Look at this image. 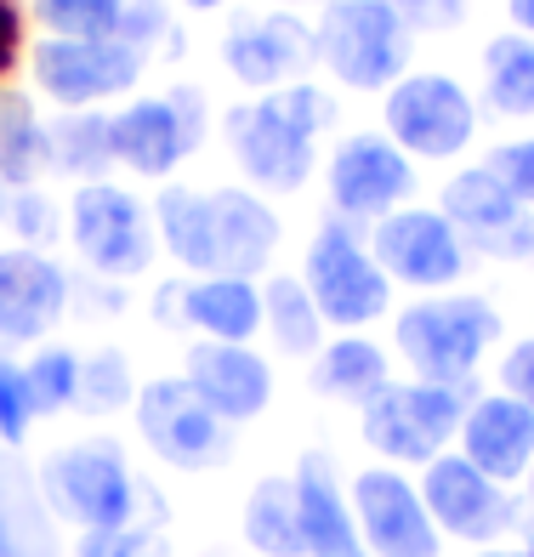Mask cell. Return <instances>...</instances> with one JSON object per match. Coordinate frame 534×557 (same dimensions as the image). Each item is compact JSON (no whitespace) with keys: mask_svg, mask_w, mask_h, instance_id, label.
<instances>
[{"mask_svg":"<svg viewBox=\"0 0 534 557\" xmlns=\"http://www.w3.org/2000/svg\"><path fill=\"white\" fill-rule=\"evenodd\" d=\"M148 211H154L165 257L188 278H262L278 257V239H285V222L257 188H160Z\"/></svg>","mask_w":534,"mask_h":557,"instance_id":"1","label":"cell"},{"mask_svg":"<svg viewBox=\"0 0 534 557\" xmlns=\"http://www.w3.org/2000/svg\"><path fill=\"white\" fill-rule=\"evenodd\" d=\"M330 120H336L330 91L296 81L250 97V103H234L222 114V137L245 171V188L268 199V194H296L313 176V143Z\"/></svg>","mask_w":534,"mask_h":557,"instance_id":"2","label":"cell"},{"mask_svg":"<svg viewBox=\"0 0 534 557\" xmlns=\"http://www.w3.org/2000/svg\"><path fill=\"white\" fill-rule=\"evenodd\" d=\"M500 342V313L483 296H421L393 319V347L403 352L415 382L438 387H472L489 347Z\"/></svg>","mask_w":534,"mask_h":557,"instance_id":"3","label":"cell"},{"mask_svg":"<svg viewBox=\"0 0 534 557\" xmlns=\"http://www.w3.org/2000/svg\"><path fill=\"white\" fill-rule=\"evenodd\" d=\"M40 490L52 500V512L74 523L80 535L86 529L137 523V506H154V490L132 472L114 438H80V444L52 449L40 461Z\"/></svg>","mask_w":534,"mask_h":557,"instance_id":"4","label":"cell"},{"mask_svg":"<svg viewBox=\"0 0 534 557\" xmlns=\"http://www.w3.org/2000/svg\"><path fill=\"white\" fill-rule=\"evenodd\" d=\"M477 398V387H438V382H387L364 410V444L381 455V467H432L438 455H449V444L461 438L467 404Z\"/></svg>","mask_w":534,"mask_h":557,"instance_id":"5","label":"cell"},{"mask_svg":"<svg viewBox=\"0 0 534 557\" xmlns=\"http://www.w3.org/2000/svg\"><path fill=\"white\" fill-rule=\"evenodd\" d=\"M301 285L313 290V308L330 331H364V324L387 319L393 308V278L381 273L370 234H359L341 216H324L319 234L308 239Z\"/></svg>","mask_w":534,"mask_h":557,"instance_id":"6","label":"cell"},{"mask_svg":"<svg viewBox=\"0 0 534 557\" xmlns=\"http://www.w3.org/2000/svg\"><path fill=\"white\" fill-rule=\"evenodd\" d=\"M63 234L74 245V257L86 262V273L109 278V285H132L154 268V211L142 206L132 188L120 183H80L63 211Z\"/></svg>","mask_w":534,"mask_h":557,"instance_id":"7","label":"cell"},{"mask_svg":"<svg viewBox=\"0 0 534 557\" xmlns=\"http://www.w3.org/2000/svg\"><path fill=\"white\" fill-rule=\"evenodd\" d=\"M410 23L387 0H336L319 12L313 52L347 91H393L410 69Z\"/></svg>","mask_w":534,"mask_h":557,"instance_id":"8","label":"cell"},{"mask_svg":"<svg viewBox=\"0 0 534 557\" xmlns=\"http://www.w3.org/2000/svg\"><path fill=\"white\" fill-rule=\"evenodd\" d=\"M132 416H137V438L154 449V461H165L176 472H216L234 455V426L188 387V375H154V382H142Z\"/></svg>","mask_w":534,"mask_h":557,"instance_id":"9","label":"cell"},{"mask_svg":"<svg viewBox=\"0 0 534 557\" xmlns=\"http://www.w3.org/2000/svg\"><path fill=\"white\" fill-rule=\"evenodd\" d=\"M114 125V160L148 176V183H165V176L183 165L199 143H206V91L199 86H171L160 97H132L120 114H109Z\"/></svg>","mask_w":534,"mask_h":557,"instance_id":"10","label":"cell"},{"mask_svg":"<svg viewBox=\"0 0 534 557\" xmlns=\"http://www.w3.org/2000/svg\"><path fill=\"white\" fill-rule=\"evenodd\" d=\"M324 188H330V211L341 222L375 227L381 216H393L415 199V160L387 132H352L330 148Z\"/></svg>","mask_w":534,"mask_h":557,"instance_id":"11","label":"cell"},{"mask_svg":"<svg viewBox=\"0 0 534 557\" xmlns=\"http://www.w3.org/2000/svg\"><path fill=\"white\" fill-rule=\"evenodd\" d=\"M381 125L410 160H461L477 137V103L449 74H403L381 103Z\"/></svg>","mask_w":534,"mask_h":557,"instance_id":"12","label":"cell"},{"mask_svg":"<svg viewBox=\"0 0 534 557\" xmlns=\"http://www.w3.org/2000/svg\"><path fill=\"white\" fill-rule=\"evenodd\" d=\"M370 250L381 273L393 278V290H421V296H444L467 278L472 250L461 245V234L449 227L444 211L432 206H403L393 216H381L370 227Z\"/></svg>","mask_w":534,"mask_h":557,"instance_id":"13","label":"cell"},{"mask_svg":"<svg viewBox=\"0 0 534 557\" xmlns=\"http://www.w3.org/2000/svg\"><path fill=\"white\" fill-rule=\"evenodd\" d=\"M347 506L359 523V541L370 557H438L444 535L432 523L421 484L403 467H364L347 484Z\"/></svg>","mask_w":534,"mask_h":557,"instance_id":"14","label":"cell"},{"mask_svg":"<svg viewBox=\"0 0 534 557\" xmlns=\"http://www.w3.org/2000/svg\"><path fill=\"white\" fill-rule=\"evenodd\" d=\"M421 500H426L432 523H438V535L467 541V546H495L523 518L512 490L495 484L489 472H477L461 449H449L432 467H421Z\"/></svg>","mask_w":534,"mask_h":557,"instance_id":"15","label":"cell"},{"mask_svg":"<svg viewBox=\"0 0 534 557\" xmlns=\"http://www.w3.org/2000/svg\"><path fill=\"white\" fill-rule=\"evenodd\" d=\"M438 211L449 216V227L461 234V245L472 250V257L534 262V216H529V206H518V199L495 183L489 165L455 171L444 183Z\"/></svg>","mask_w":534,"mask_h":557,"instance_id":"16","label":"cell"},{"mask_svg":"<svg viewBox=\"0 0 534 557\" xmlns=\"http://www.w3.org/2000/svg\"><path fill=\"white\" fill-rule=\"evenodd\" d=\"M160 331H199V342H257L262 336V285L234 273L165 278L154 290Z\"/></svg>","mask_w":534,"mask_h":557,"instance_id":"17","label":"cell"},{"mask_svg":"<svg viewBox=\"0 0 534 557\" xmlns=\"http://www.w3.org/2000/svg\"><path fill=\"white\" fill-rule=\"evenodd\" d=\"M29 69L40 97H52L58 109H97L137 86L142 52L125 40H40Z\"/></svg>","mask_w":534,"mask_h":557,"instance_id":"18","label":"cell"},{"mask_svg":"<svg viewBox=\"0 0 534 557\" xmlns=\"http://www.w3.org/2000/svg\"><path fill=\"white\" fill-rule=\"evenodd\" d=\"M74 308V273L52 250H0V352L40 347Z\"/></svg>","mask_w":534,"mask_h":557,"instance_id":"19","label":"cell"},{"mask_svg":"<svg viewBox=\"0 0 534 557\" xmlns=\"http://www.w3.org/2000/svg\"><path fill=\"white\" fill-rule=\"evenodd\" d=\"M313 29L290 12H257V17H239L222 40V63L239 86L250 91H278V86H296L301 74L313 69Z\"/></svg>","mask_w":534,"mask_h":557,"instance_id":"20","label":"cell"},{"mask_svg":"<svg viewBox=\"0 0 534 557\" xmlns=\"http://www.w3.org/2000/svg\"><path fill=\"white\" fill-rule=\"evenodd\" d=\"M183 375L227 426L257 421L273 404V370L250 342H194Z\"/></svg>","mask_w":534,"mask_h":557,"instance_id":"21","label":"cell"},{"mask_svg":"<svg viewBox=\"0 0 534 557\" xmlns=\"http://www.w3.org/2000/svg\"><path fill=\"white\" fill-rule=\"evenodd\" d=\"M455 449H461L477 472H489L495 484L512 490L534 467V410L518 404L512 393H477L467 404V421H461Z\"/></svg>","mask_w":534,"mask_h":557,"instance_id":"22","label":"cell"},{"mask_svg":"<svg viewBox=\"0 0 534 557\" xmlns=\"http://www.w3.org/2000/svg\"><path fill=\"white\" fill-rule=\"evenodd\" d=\"M0 557H63V518L40 490V472L0 444Z\"/></svg>","mask_w":534,"mask_h":557,"instance_id":"23","label":"cell"},{"mask_svg":"<svg viewBox=\"0 0 534 557\" xmlns=\"http://www.w3.org/2000/svg\"><path fill=\"white\" fill-rule=\"evenodd\" d=\"M296 484V506H301V535H308V557H370L359 541V523H352L347 490L336 484V467L330 455L308 449L290 472Z\"/></svg>","mask_w":534,"mask_h":557,"instance_id":"24","label":"cell"},{"mask_svg":"<svg viewBox=\"0 0 534 557\" xmlns=\"http://www.w3.org/2000/svg\"><path fill=\"white\" fill-rule=\"evenodd\" d=\"M114 125L97 109H69L46 125V171L74 176V183H109L114 171Z\"/></svg>","mask_w":534,"mask_h":557,"instance_id":"25","label":"cell"},{"mask_svg":"<svg viewBox=\"0 0 534 557\" xmlns=\"http://www.w3.org/2000/svg\"><path fill=\"white\" fill-rule=\"evenodd\" d=\"M393 382V359H387V347H375L370 336L359 331H341L336 342H324L319 347V359H313V387L324 398H341V404H364Z\"/></svg>","mask_w":534,"mask_h":557,"instance_id":"26","label":"cell"},{"mask_svg":"<svg viewBox=\"0 0 534 557\" xmlns=\"http://www.w3.org/2000/svg\"><path fill=\"white\" fill-rule=\"evenodd\" d=\"M245 546L257 557H308V535H301V506H296V484L290 478H262L245 495Z\"/></svg>","mask_w":534,"mask_h":557,"instance_id":"27","label":"cell"},{"mask_svg":"<svg viewBox=\"0 0 534 557\" xmlns=\"http://www.w3.org/2000/svg\"><path fill=\"white\" fill-rule=\"evenodd\" d=\"M262 331H268V342L278 352H290V359H319L330 324L319 319L313 290L301 285V273H268V285H262Z\"/></svg>","mask_w":534,"mask_h":557,"instance_id":"28","label":"cell"},{"mask_svg":"<svg viewBox=\"0 0 534 557\" xmlns=\"http://www.w3.org/2000/svg\"><path fill=\"white\" fill-rule=\"evenodd\" d=\"M483 109L500 120H534V40L495 35L483 46Z\"/></svg>","mask_w":534,"mask_h":557,"instance_id":"29","label":"cell"},{"mask_svg":"<svg viewBox=\"0 0 534 557\" xmlns=\"http://www.w3.org/2000/svg\"><path fill=\"white\" fill-rule=\"evenodd\" d=\"M137 404V375H132V359H125L120 347H97L80 359V398H74V410L80 416H97L109 421L120 410H132Z\"/></svg>","mask_w":534,"mask_h":557,"instance_id":"30","label":"cell"},{"mask_svg":"<svg viewBox=\"0 0 534 557\" xmlns=\"http://www.w3.org/2000/svg\"><path fill=\"white\" fill-rule=\"evenodd\" d=\"M125 0H35L46 40H114Z\"/></svg>","mask_w":534,"mask_h":557,"instance_id":"31","label":"cell"},{"mask_svg":"<svg viewBox=\"0 0 534 557\" xmlns=\"http://www.w3.org/2000/svg\"><path fill=\"white\" fill-rule=\"evenodd\" d=\"M29 387H35V410L40 421H52L63 410H74V398H80V352L74 347H58V342H40V352L29 364Z\"/></svg>","mask_w":534,"mask_h":557,"instance_id":"32","label":"cell"},{"mask_svg":"<svg viewBox=\"0 0 534 557\" xmlns=\"http://www.w3.org/2000/svg\"><path fill=\"white\" fill-rule=\"evenodd\" d=\"M7 227H12V239L23 245V250H52L58 239H63V211L46 199L40 188H12L7 194Z\"/></svg>","mask_w":534,"mask_h":557,"instance_id":"33","label":"cell"},{"mask_svg":"<svg viewBox=\"0 0 534 557\" xmlns=\"http://www.w3.org/2000/svg\"><path fill=\"white\" fill-rule=\"evenodd\" d=\"M35 421H40V410H35L29 370H23L12 352H0V444L17 449L23 438L35 433Z\"/></svg>","mask_w":534,"mask_h":557,"instance_id":"34","label":"cell"},{"mask_svg":"<svg viewBox=\"0 0 534 557\" xmlns=\"http://www.w3.org/2000/svg\"><path fill=\"white\" fill-rule=\"evenodd\" d=\"M74 557H165L160 523H120V529H86L74 541Z\"/></svg>","mask_w":534,"mask_h":557,"instance_id":"35","label":"cell"},{"mask_svg":"<svg viewBox=\"0 0 534 557\" xmlns=\"http://www.w3.org/2000/svg\"><path fill=\"white\" fill-rule=\"evenodd\" d=\"M495 171V183L518 199V206L534 211V137H512V143H500L489 160H483Z\"/></svg>","mask_w":534,"mask_h":557,"instance_id":"36","label":"cell"},{"mask_svg":"<svg viewBox=\"0 0 534 557\" xmlns=\"http://www.w3.org/2000/svg\"><path fill=\"white\" fill-rule=\"evenodd\" d=\"M171 35V12H165V0H125V12H120V35L132 52H148V46H160Z\"/></svg>","mask_w":534,"mask_h":557,"instance_id":"37","label":"cell"},{"mask_svg":"<svg viewBox=\"0 0 534 557\" xmlns=\"http://www.w3.org/2000/svg\"><path fill=\"white\" fill-rule=\"evenodd\" d=\"M410 29H455L467 17V0H387Z\"/></svg>","mask_w":534,"mask_h":557,"instance_id":"38","label":"cell"},{"mask_svg":"<svg viewBox=\"0 0 534 557\" xmlns=\"http://www.w3.org/2000/svg\"><path fill=\"white\" fill-rule=\"evenodd\" d=\"M500 393H512L518 404L534 410V336H523L518 347H506L500 359Z\"/></svg>","mask_w":534,"mask_h":557,"instance_id":"39","label":"cell"},{"mask_svg":"<svg viewBox=\"0 0 534 557\" xmlns=\"http://www.w3.org/2000/svg\"><path fill=\"white\" fill-rule=\"evenodd\" d=\"M23 63V7L0 0V86L12 81V69Z\"/></svg>","mask_w":534,"mask_h":557,"instance_id":"40","label":"cell"},{"mask_svg":"<svg viewBox=\"0 0 534 557\" xmlns=\"http://www.w3.org/2000/svg\"><path fill=\"white\" fill-rule=\"evenodd\" d=\"M74 301H91L97 319H114L125 308V285H109V278H97V273H74Z\"/></svg>","mask_w":534,"mask_h":557,"instance_id":"41","label":"cell"},{"mask_svg":"<svg viewBox=\"0 0 534 557\" xmlns=\"http://www.w3.org/2000/svg\"><path fill=\"white\" fill-rule=\"evenodd\" d=\"M506 12H512L518 35H529V40H534V0H506Z\"/></svg>","mask_w":534,"mask_h":557,"instance_id":"42","label":"cell"},{"mask_svg":"<svg viewBox=\"0 0 534 557\" xmlns=\"http://www.w3.org/2000/svg\"><path fill=\"white\" fill-rule=\"evenodd\" d=\"M512 535H523V552L534 557V512H529V506H523V518H518V529H512Z\"/></svg>","mask_w":534,"mask_h":557,"instance_id":"43","label":"cell"},{"mask_svg":"<svg viewBox=\"0 0 534 557\" xmlns=\"http://www.w3.org/2000/svg\"><path fill=\"white\" fill-rule=\"evenodd\" d=\"M477 557H529V552H523V546H483Z\"/></svg>","mask_w":534,"mask_h":557,"instance_id":"44","label":"cell"},{"mask_svg":"<svg viewBox=\"0 0 534 557\" xmlns=\"http://www.w3.org/2000/svg\"><path fill=\"white\" fill-rule=\"evenodd\" d=\"M188 12H216V7H227V0H183Z\"/></svg>","mask_w":534,"mask_h":557,"instance_id":"45","label":"cell"},{"mask_svg":"<svg viewBox=\"0 0 534 557\" xmlns=\"http://www.w3.org/2000/svg\"><path fill=\"white\" fill-rule=\"evenodd\" d=\"M523 506H534V467H529V478H523Z\"/></svg>","mask_w":534,"mask_h":557,"instance_id":"46","label":"cell"},{"mask_svg":"<svg viewBox=\"0 0 534 557\" xmlns=\"http://www.w3.org/2000/svg\"><path fill=\"white\" fill-rule=\"evenodd\" d=\"M296 7H336V0H296Z\"/></svg>","mask_w":534,"mask_h":557,"instance_id":"47","label":"cell"},{"mask_svg":"<svg viewBox=\"0 0 534 557\" xmlns=\"http://www.w3.org/2000/svg\"><path fill=\"white\" fill-rule=\"evenodd\" d=\"M0 211H7V188H0Z\"/></svg>","mask_w":534,"mask_h":557,"instance_id":"48","label":"cell"}]
</instances>
